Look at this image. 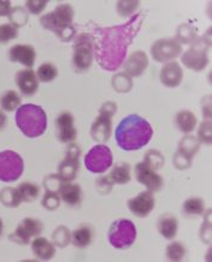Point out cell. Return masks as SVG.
<instances>
[{
    "instance_id": "f35d334b",
    "label": "cell",
    "mask_w": 212,
    "mask_h": 262,
    "mask_svg": "<svg viewBox=\"0 0 212 262\" xmlns=\"http://www.w3.org/2000/svg\"><path fill=\"white\" fill-rule=\"evenodd\" d=\"M63 181L58 177V174H50V176L45 178V181H43V186H45L46 191H50V192H56V193L60 194V190L63 185Z\"/></svg>"
},
{
    "instance_id": "484cf974",
    "label": "cell",
    "mask_w": 212,
    "mask_h": 262,
    "mask_svg": "<svg viewBox=\"0 0 212 262\" xmlns=\"http://www.w3.org/2000/svg\"><path fill=\"white\" fill-rule=\"evenodd\" d=\"M113 184L125 185L131 180V166L126 162H119L115 165L109 174Z\"/></svg>"
},
{
    "instance_id": "60d3db41",
    "label": "cell",
    "mask_w": 212,
    "mask_h": 262,
    "mask_svg": "<svg viewBox=\"0 0 212 262\" xmlns=\"http://www.w3.org/2000/svg\"><path fill=\"white\" fill-rule=\"evenodd\" d=\"M212 124L211 119H205L198 129V141L200 143L211 144L212 142Z\"/></svg>"
},
{
    "instance_id": "44dd1931",
    "label": "cell",
    "mask_w": 212,
    "mask_h": 262,
    "mask_svg": "<svg viewBox=\"0 0 212 262\" xmlns=\"http://www.w3.org/2000/svg\"><path fill=\"white\" fill-rule=\"evenodd\" d=\"M31 249L34 255L42 261L52 260L55 253H56L54 243L46 237H41V236L34 238V241L31 242Z\"/></svg>"
},
{
    "instance_id": "9c48e42d",
    "label": "cell",
    "mask_w": 212,
    "mask_h": 262,
    "mask_svg": "<svg viewBox=\"0 0 212 262\" xmlns=\"http://www.w3.org/2000/svg\"><path fill=\"white\" fill-rule=\"evenodd\" d=\"M113 163L112 151L108 145L97 144L85 156V166L91 173L101 174L110 169Z\"/></svg>"
},
{
    "instance_id": "ffe728a7",
    "label": "cell",
    "mask_w": 212,
    "mask_h": 262,
    "mask_svg": "<svg viewBox=\"0 0 212 262\" xmlns=\"http://www.w3.org/2000/svg\"><path fill=\"white\" fill-rule=\"evenodd\" d=\"M112 117L110 116L101 114L99 112V116L93 122L92 126H91V136L96 142L99 143H105L109 141L110 136L112 134Z\"/></svg>"
},
{
    "instance_id": "4fadbf2b",
    "label": "cell",
    "mask_w": 212,
    "mask_h": 262,
    "mask_svg": "<svg viewBox=\"0 0 212 262\" xmlns=\"http://www.w3.org/2000/svg\"><path fill=\"white\" fill-rule=\"evenodd\" d=\"M135 177L138 183L144 185L148 191L159 192L163 186V179L160 174L156 173L152 167H149L145 162H140L135 166Z\"/></svg>"
},
{
    "instance_id": "2e32d148",
    "label": "cell",
    "mask_w": 212,
    "mask_h": 262,
    "mask_svg": "<svg viewBox=\"0 0 212 262\" xmlns=\"http://www.w3.org/2000/svg\"><path fill=\"white\" fill-rule=\"evenodd\" d=\"M14 81L19 90V92L24 97H32L37 92L38 90V79L36 75V72L32 71L31 68L22 69L16 73Z\"/></svg>"
},
{
    "instance_id": "b9f144b4",
    "label": "cell",
    "mask_w": 212,
    "mask_h": 262,
    "mask_svg": "<svg viewBox=\"0 0 212 262\" xmlns=\"http://www.w3.org/2000/svg\"><path fill=\"white\" fill-rule=\"evenodd\" d=\"M18 36V29L11 23L0 25V43H6Z\"/></svg>"
},
{
    "instance_id": "e575fe53",
    "label": "cell",
    "mask_w": 212,
    "mask_h": 262,
    "mask_svg": "<svg viewBox=\"0 0 212 262\" xmlns=\"http://www.w3.org/2000/svg\"><path fill=\"white\" fill-rule=\"evenodd\" d=\"M58 71L57 68L55 67L53 63L46 62L41 64L36 72V75H37L38 81L42 82H50L57 78Z\"/></svg>"
},
{
    "instance_id": "cb8c5ba5",
    "label": "cell",
    "mask_w": 212,
    "mask_h": 262,
    "mask_svg": "<svg viewBox=\"0 0 212 262\" xmlns=\"http://www.w3.org/2000/svg\"><path fill=\"white\" fill-rule=\"evenodd\" d=\"M93 239V229L91 225L82 224L71 232V242L76 248L83 249L91 245Z\"/></svg>"
},
{
    "instance_id": "277c9868",
    "label": "cell",
    "mask_w": 212,
    "mask_h": 262,
    "mask_svg": "<svg viewBox=\"0 0 212 262\" xmlns=\"http://www.w3.org/2000/svg\"><path fill=\"white\" fill-rule=\"evenodd\" d=\"M16 124L24 136L36 138L45 134L48 118L45 110L38 105H20L16 112Z\"/></svg>"
},
{
    "instance_id": "c3c4849f",
    "label": "cell",
    "mask_w": 212,
    "mask_h": 262,
    "mask_svg": "<svg viewBox=\"0 0 212 262\" xmlns=\"http://www.w3.org/2000/svg\"><path fill=\"white\" fill-rule=\"evenodd\" d=\"M116 111H117V105L116 103H113V101H106L99 110V112H101V114L108 115L110 117H113V116L116 115Z\"/></svg>"
},
{
    "instance_id": "f1b7e54d",
    "label": "cell",
    "mask_w": 212,
    "mask_h": 262,
    "mask_svg": "<svg viewBox=\"0 0 212 262\" xmlns=\"http://www.w3.org/2000/svg\"><path fill=\"white\" fill-rule=\"evenodd\" d=\"M22 98L16 91L10 90L6 91L5 93L0 97V106L4 111L6 112H12L20 106Z\"/></svg>"
},
{
    "instance_id": "ba28073f",
    "label": "cell",
    "mask_w": 212,
    "mask_h": 262,
    "mask_svg": "<svg viewBox=\"0 0 212 262\" xmlns=\"http://www.w3.org/2000/svg\"><path fill=\"white\" fill-rule=\"evenodd\" d=\"M24 172L23 158L13 150L0 151V181L14 183Z\"/></svg>"
},
{
    "instance_id": "ab89813d",
    "label": "cell",
    "mask_w": 212,
    "mask_h": 262,
    "mask_svg": "<svg viewBox=\"0 0 212 262\" xmlns=\"http://www.w3.org/2000/svg\"><path fill=\"white\" fill-rule=\"evenodd\" d=\"M60 203H61L60 194L56 193V192L46 191V193L43 195V199H42V205L45 209L49 211H55L56 209H58Z\"/></svg>"
},
{
    "instance_id": "5b68a950",
    "label": "cell",
    "mask_w": 212,
    "mask_h": 262,
    "mask_svg": "<svg viewBox=\"0 0 212 262\" xmlns=\"http://www.w3.org/2000/svg\"><path fill=\"white\" fill-rule=\"evenodd\" d=\"M94 57L92 34L82 32L73 39V68L75 72L82 73L92 64Z\"/></svg>"
},
{
    "instance_id": "1f68e13d",
    "label": "cell",
    "mask_w": 212,
    "mask_h": 262,
    "mask_svg": "<svg viewBox=\"0 0 212 262\" xmlns=\"http://www.w3.org/2000/svg\"><path fill=\"white\" fill-rule=\"evenodd\" d=\"M182 210H184V213L188 216H202L205 211V204H204V200L198 196H192L185 200Z\"/></svg>"
},
{
    "instance_id": "d6986e66",
    "label": "cell",
    "mask_w": 212,
    "mask_h": 262,
    "mask_svg": "<svg viewBox=\"0 0 212 262\" xmlns=\"http://www.w3.org/2000/svg\"><path fill=\"white\" fill-rule=\"evenodd\" d=\"M182 78H184V72L177 61H171L163 64L160 71V81L163 86L169 87V89H174L180 85Z\"/></svg>"
},
{
    "instance_id": "f546056e",
    "label": "cell",
    "mask_w": 212,
    "mask_h": 262,
    "mask_svg": "<svg viewBox=\"0 0 212 262\" xmlns=\"http://www.w3.org/2000/svg\"><path fill=\"white\" fill-rule=\"evenodd\" d=\"M197 38H198V36H197V30L192 27V25H189L187 23L179 25L175 39H177L180 45H192Z\"/></svg>"
},
{
    "instance_id": "816d5d0a",
    "label": "cell",
    "mask_w": 212,
    "mask_h": 262,
    "mask_svg": "<svg viewBox=\"0 0 212 262\" xmlns=\"http://www.w3.org/2000/svg\"><path fill=\"white\" fill-rule=\"evenodd\" d=\"M6 122H7V118H6L5 114L0 111V129H3L4 126L6 125Z\"/></svg>"
},
{
    "instance_id": "836d02e7",
    "label": "cell",
    "mask_w": 212,
    "mask_h": 262,
    "mask_svg": "<svg viewBox=\"0 0 212 262\" xmlns=\"http://www.w3.org/2000/svg\"><path fill=\"white\" fill-rule=\"evenodd\" d=\"M112 87L118 93H128L133 89V79L125 73H118L112 78Z\"/></svg>"
},
{
    "instance_id": "f6af8a7d",
    "label": "cell",
    "mask_w": 212,
    "mask_h": 262,
    "mask_svg": "<svg viewBox=\"0 0 212 262\" xmlns=\"http://www.w3.org/2000/svg\"><path fill=\"white\" fill-rule=\"evenodd\" d=\"M113 184L112 180L110 179V177H100L98 178L96 180V187H97V191L99 192L100 194H108L111 192L112 187H113Z\"/></svg>"
},
{
    "instance_id": "8d00e7d4",
    "label": "cell",
    "mask_w": 212,
    "mask_h": 262,
    "mask_svg": "<svg viewBox=\"0 0 212 262\" xmlns=\"http://www.w3.org/2000/svg\"><path fill=\"white\" fill-rule=\"evenodd\" d=\"M167 259L171 261H181L186 255V248L181 242H172L166 249Z\"/></svg>"
},
{
    "instance_id": "4316f807",
    "label": "cell",
    "mask_w": 212,
    "mask_h": 262,
    "mask_svg": "<svg viewBox=\"0 0 212 262\" xmlns=\"http://www.w3.org/2000/svg\"><path fill=\"white\" fill-rule=\"evenodd\" d=\"M199 147H200V142L198 141V138L193 136V135L187 134L186 136L181 138L180 142H179L178 151L181 152L182 155H185L186 158L192 160L193 156L198 152Z\"/></svg>"
},
{
    "instance_id": "3957f363",
    "label": "cell",
    "mask_w": 212,
    "mask_h": 262,
    "mask_svg": "<svg viewBox=\"0 0 212 262\" xmlns=\"http://www.w3.org/2000/svg\"><path fill=\"white\" fill-rule=\"evenodd\" d=\"M74 10L69 4H60L52 12L39 18V23L46 30L55 34L62 42H71L76 36V29L73 25Z\"/></svg>"
},
{
    "instance_id": "f907efd6",
    "label": "cell",
    "mask_w": 212,
    "mask_h": 262,
    "mask_svg": "<svg viewBox=\"0 0 212 262\" xmlns=\"http://www.w3.org/2000/svg\"><path fill=\"white\" fill-rule=\"evenodd\" d=\"M11 9L12 7H11L10 2H0V17L9 16Z\"/></svg>"
},
{
    "instance_id": "7bdbcfd3",
    "label": "cell",
    "mask_w": 212,
    "mask_h": 262,
    "mask_svg": "<svg viewBox=\"0 0 212 262\" xmlns=\"http://www.w3.org/2000/svg\"><path fill=\"white\" fill-rule=\"evenodd\" d=\"M199 236L200 238L203 239L204 243L211 245V209L206 211L205 221H204L203 227L200 229Z\"/></svg>"
},
{
    "instance_id": "8fae6325",
    "label": "cell",
    "mask_w": 212,
    "mask_h": 262,
    "mask_svg": "<svg viewBox=\"0 0 212 262\" xmlns=\"http://www.w3.org/2000/svg\"><path fill=\"white\" fill-rule=\"evenodd\" d=\"M80 154H81V150H80L78 144L73 143V142L68 144L67 149H66V156L63 161L60 163L57 168L58 177L66 181V183H71L76 178L80 167Z\"/></svg>"
},
{
    "instance_id": "f5cc1de1",
    "label": "cell",
    "mask_w": 212,
    "mask_h": 262,
    "mask_svg": "<svg viewBox=\"0 0 212 262\" xmlns=\"http://www.w3.org/2000/svg\"><path fill=\"white\" fill-rule=\"evenodd\" d=\"M3 230H4V223H3L2 218H0V237H2V235H3Z\"/></svg>"
},
{
    "instance_id": "bcb514c9",
    "label": "cell",
    "mask_w": 212,
    "mask_h": 262,
    "mask_svg": "<svg viewBox=\"0 0 212 262\" xmlns=\"http://www.w3.org/2000/svg\"><path fill=\"white\" fill-rule=\"evenodd\" d=\"M173 163H174V166L177 167L178 169L185 170V169H187V168H189V167H191L192 160L188 159V158H186V156L182 155L181 152L177 151V152H175V155H174Z\"/></svg>"
},
{
    "instance_id": "7c38bea8",
    "label": "cell",
    "mask_w": 212,
    "mask_h": 262,
    "mask_svg": "<svg viewBox=\"0 0 212 262\" xmlns=\"http://www.w3.org/2000/svg\"><path fill=\"white\" fill-rule=\"evenodd\" d=\"M43 223L39 220L34 218H24L23 221L18 224L12 234L9 236L10 241H12L17 245L27 246L30 242V238L37 237L43 231Z\"/></svg>"
},
{
    "instance_id": "30bf717a",
    "label": "cell",
    "mask_w": 212,
    "mask_h": 262,
    "mask_svg": "<svg viewBox=\"0 0 212 262\" xmlns=\"http://www.w3.org/2000/svg\"><path fill=\"white\" fill-rule=\"evenodd\" d=\"M182 52V46L175 38H161L154 42L151 54L156 62L167 63L177 59Z\"/></svg>"
},
{
    "instance_id": "ac0fdd59",
    "label": "cell",
    "mask_w": 212,
    "mask_h": 262,
    "mask_svg": "<svg viewBox=\"0 0 212 262\" xmlns=\"http://www.w3.org/2000/svg\"><path fill=\"white\" fill-rule=\"evenodd\" d=\"M149 64L147 54L142 50H136L131 55H129L125 62H124V71L125 74L133 78H138L143 74Z\"/></svg>"
},
{
    "instance_id": "7402d4cb",
    "label": "cell",
    "mask_w": 212,
    "mask_h": 262,
    "mask_svg": "<svg viewBox=\"0 0 212 262\" xmlns=\"http://www.w3.org/2000/svg\"><path fill=\"white\" fill-rule=\"evenodd\" d=\"M60 198L69 206H79L82 202V190L79 184L63 183L60 190Z\"/></svg>"
},
{
    "instance_id": "5bb4252c",
    "label": "cell",
    "mask_w": 212,
    "mask_h": 262,
    "mask_svg": "<svg viewBox=\"0 0 212 262\" xmlns=\"http://www.w3.org/2000/svg\"><path fill=\"white\" fill-rule=\"evenodd\" d=\"M55 128H56V137L61 143H72L76 140L78 131L74 125V117L71 112H62L55 119Z\"/></svg>"
},
{
    "instance_id": "d6a6232c",
    "label": "cell",
    "mask_w": 212,
    "mask_h": 262,
    "mask_svg": "<svg viewBox=\"0 0 212 262\" xmlns=\"http://www.w3.org/2000/svg\"><path fill=\"white\" fill-rule=\"evenodd\" d=\"M7 18H9L10 23L18 29V28L24 27V25L28 23L29 12L27 11V9H24V7L14 6L11 9Z\"/></svg>"
},
{
    "instance_id": "7a4b0ae2",
    "label": "cell",
    "mask_w": 212,
    "mask_h": 262,
    "mask_svg": "<svg viewBox=\"0 0 212 262\" xmlns=\"http://www.w3.org/2000/svg\"><path fill=\"white\" fill-rule=\"evenodd\" d=\"M153 128L147 119L138 115L124 117L115 130L116 142L120 149L125 151L140 150L152 140Z\"/></svg>"
},
{
    "instance_id": "ee69618b",
    "label": "cell",
    "mask_w": 212,
    "mask_h": 262,
    "mask_svg": "<svg viewBox=\"0 0 212 262\" xmlns=\"http://www.w3.org/2000/svg\"><path fill=\"white\" fill-rule=\"evenodd\" d=\"M138 6H140L138 2H118L117 3V11L122 17H126L133 14Z\"/></svg>"
},
{
    "instance_id": "d590c367",
    "label": "cell",
    "mask_w": 212,
    "mask_h": 262,
    "mask_svg": "<svg viewBox=\"0 0 212 262\" xmlns=\"http://www.w3.org/2000/svg\"><path fill=\"white\" fill-rule=\"evenodd\" d=\"M53 243L58 248H66L71 243V231L65 225H60L53 232Z\"/></svg>"
},
{
    "instance_id": "603a6c76",
    "label": "cell",
    "mask_w": 212,
    "mask_h": 262,
    "mask_svg": "<svg viewBox=\"0 0 212 262\" xmlns=\"http://www.w3.org/2000/svg\"><path fill=\"white\" fill-rule=\"evenodd\" d=\"M178 220L174 214L164 213L158 220V230L166 239H173L178 232Z\"/></svg>"
},
{
    "instance_id": "681fc988",
    "label": "cell",
    "mask_w": 212,
    "mask_h": 262,
    "mask_svg": "<svg viewBox=\"0 0 212 262\" xmlns=\"http://www.w3.org/2000/svg\"><path fill=\"white\" fill-rule=\"evenodd\" d=\"M203 114L206 119H211V96H207L203 99Z\"/></svg>"
},
{
    "instance_id": "9a60e30c",
    "label": "cell",
    "mask_w": 212,
    "mask_h": 262,
    "mask_svg": "<svg viewBox=\"0 0 212 262\" xmlns=\"http://www.w3.org/2000/svg\"><path fill=\"white\" fill-rule=\"evenodd\" d=\"M128 207H129L130 212L136 217H147L155 207L154 194L148 190L141 192L128 202Z\"/></svg>"
},
{
    "instance_id": "7dc6e473",
    "label": "cell",
    "mask_w": 212,
    "mask_h": 262,
    "mask_svg": "<svg viewBox=\"0 0 212 262\" xmlns=\"http://www.w3.org/2000/svg\"><path fill=\"white\" fill-rule=\"evenodd\" d=\"M47 5H48V2H46V0H39V2H34V0H30V2L25 3L27 11H29V12L32 14H39L43 10L46 9Z\"/></svg>"
},
{
    "instance_id": "74e56055",
    "label": "cell",
    "mask_w": 212,
    "mask_h": 262,
    "mask_svg": "<svg viewBox=\"0 0 212 262\" xmlns=\"http://www.w3.org/2000/svg\"><path fill=\"white\" fill-rule=\"evenodd\" d=\"M143 162L147 163L154 170H159L164 165V156L156 149H152V150L145 152Z\"/></svg>"
},
{
    "instance_id": "8992f818",
    "label": "cell",
    "mask_w": 212,
    "mask_h": 262,
    "mask_svg": "<svg viewBox=\"0 0 212 262\" xmlns=\"http://www.w3.org/2000/svg\"><path fill=\"white\" fill-rule=\"evenodd\" d=\"M136 225L130 220H117L109 229L110 245L119 250L130 248L136 241Z\"/></svg>"
},
{
    "instance_id": "6da1fadb",
    "label": "cell",
    "mask_w": 212,
    "mask_h": 262,
    "mask_svg": "<svg viewBox=\"0 0 212 262\" xmlns=\"http://www.w3.org/2000/svg\"><path fill=\"white\" fill-rule=\"evenodd\" d=\"M143 20L144 13L138 12L124 24L105 28L94 25V57L104 71L115 72L124 63L128 48L140 32Z\"/></svg>"
},
{
    "instance_id": "d4e9b609",
    "label": "cell",
    "mask_w": 212,
    "mask_h": 262,
    "mask_svg": "<svg viewBox=\"0 0 212 262\" xmlns=\"http://www.w3.org/2000/svg\"><path fill=\"white\" fill-rule=\"evenodd\" d=\"M178 129L184 134H191L197 125V117L192 111L181 110L175 116Z\"/></svg>"
},
{
    "instance_id": "83f0119b",
    "label": "cell",
    "mask_w": 212,
    "mask_h": 262,
    "mask_svg": "<svg viewBox=\"0 0 212 262\" xmlns=\"http://www.w3.org/2000/svg\"><path fill=\"white\" fill-rule=\"evenodd\" d=\"M18 193L20 195L22 203H31L35 202L36 199L38 198L39 193H41V188H39L38 185L34 183H22L19 186L17 187Z\"/></svg>"
},
{
    "instance_id": "4dcf8cb0",
    "label": "cell",
    "mask_w": 212,
    "mask_h": 262,
    "mask_svg": "<svg viewBox=\"0 0 212 262\" xmlns=\"http://www.w3.org/2000/svg\"><path fill=\"white\" fill-rule=\"evenodd\" d=\"M0 202L6 207H17L20 205L22 199L17 187H4L0 191Z\"/></svg>"
},
{
    "instance_id": "e0dca14e",
    "label": "cell",
    "mask_w": 212,
    "mask_h": 262,
    "mask_svg": "<svg viewBox=\"0 0 212 262\" xmlns=\"http://www.w3.org/2000/svg\"><path fill=\"white\" fill-rule=\"evenodd\" d=\"M7 57L11 62L23 64L27 68H32L36 60V52L34 47L30 45H16L7 52Z\"/></svg>"
},
{
    "instance_id": "52a82bcc",
    "label": "cell",
    "mask_w": 212,
    "mask_h": 262,
    "mask_svg": "<svg viewBox=\"0 0 212 262\" xmlns=\"http://www.w3.org/2000/svg\"><path fill=\"white\" fill-rule=\"evenodd\" d=\"M211 46V39L206 37L197 38L191 47L181 56V62L186 68L200 72L209 63L207 52Z\"/></svg>"
}]
</instances>
